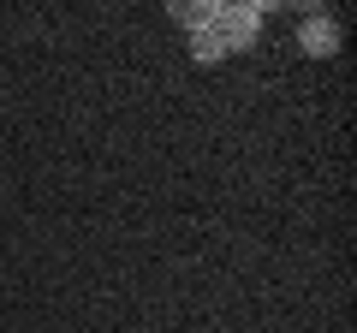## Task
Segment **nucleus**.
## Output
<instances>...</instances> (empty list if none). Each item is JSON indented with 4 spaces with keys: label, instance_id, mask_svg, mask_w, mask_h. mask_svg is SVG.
Returning <instances> with one entry per match:
<instances>
[{
    "label": "nucleus",
    "instance_id": "obj_1",
    "mask_svg": "<svg viewBox=\"0 0 357 333\" xmlns=\"http://www.w3.org/2000/svg\"><path fill=\"white\" fill-rule=\"evenodd\" d=\"M256 24H262L256 6H215V18H208V30L220 36V48H227V54L250 48V42H256Z\"/></svg>",
    "mask_w": 357,
    "mask_h": 333
},
{
    "label": "nucleus",
    "instance_id": "obj_2",
    "mask_svg": "<svg viewBox=\"0 0 357 333\" xmlns=\"http://www.w3.org/2000/svg\"><path fill=\"white\" fill-rule=\"evenodd\" d=\"M340 48V24L333 18H310L304 24V54H333Z\"/></svg>",
    "mask_w": 357,
    "mask_h": 333
},
{
    "label": "nucleus",
    "instance_id": "obj_3",
    "mask_svg": "<svg viewBox=\"0 0 357 333\" xmlns=\"http://www.w3.org/2000/svg\"><path fill=\"white\" fill-rule=\"evenodd\" d=\"M191 54H197V60H220V54H227V48H220V36H215V30H197V42H191Z\"/></svg>",
    "mask_w": 357,
    "mask_h": 333
}]
</instances>
